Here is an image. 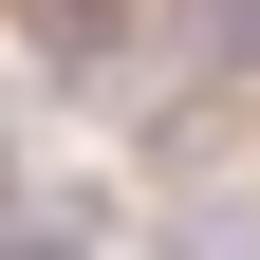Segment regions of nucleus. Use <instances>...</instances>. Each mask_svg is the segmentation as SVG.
<instances>
[{"label": "nucleus", "mask_w": 260, "mask_h": 260, "mask_svg": "<svg viewBox=\"0 0 260 260\" xmlns=\"http://www.w3.org/2000/svg\"><path fill=\"white\" fill-rule=\"evenodd\" d=\"M186 75H260V0H186Z\"/></svg>", "instance_id": "obj_1"}, {"label": "nucleus", "mask_w": 260, "mask_h": 260, "mask_svg": "<svg viewBox=\"0 0 260 260\" xmlns=\"http://www.w3.org/2000/svg\"><path fill=\"white\" fill-rule=\"evenodd\" d=\"M56 56H130V0H56Z\"/></svg>", "instance_id": "obj_2"}]
</instances>
